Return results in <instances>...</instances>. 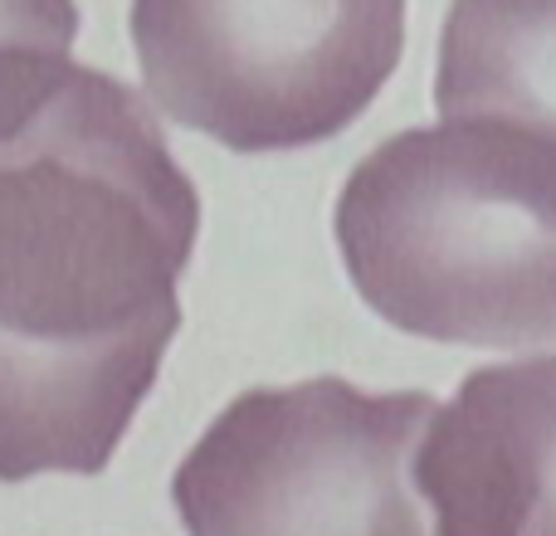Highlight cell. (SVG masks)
<instances>
[{
	"mask_svg": "<svg viewBox=\"0 0 556 536\" xmlns=\"http://www.w3.org/2000/svg\"><path fill=\"white\" fill-rule=\"evenodd\" d=\"M147 93L230 152H288L352 127L395 74L405 0H132Z\"/></svg>",
	"mask_w": 556,
	"mask_h": 536,
	"instance_id": "obj_4",
	"label": "cell"
},
{
	"mask_svg": "<svg viewBox=\"0 0 556 536\" xmlns=\"http://www.w3.org/2000/svg\"><path fill=\"white\" fill-rule=\"evenodd\" d=\"M74 35V0H0V98L64 64Z\"/></svg>",
	"mask_w": 556,
	"mask_h": 536,
	"instance_id": "obj_7",
	"label": "cell"
},
{
	"mask_svg": "<svg viewBox=\"0 0 556 536\" xmlns=\"http://www.w3.org/2000/svg\"><path fill=\"white\" fill-rule=\"evenodd\" d=\"M356 293L410 336L556 346V142L450 117L381 142L342 186Z\"/></svg>",
	"mask_w": 556,
	"mask_h": 536,
	"instance_id": "obj_2",
	"label": "cell"
},
{
	"mask_svg": "<svg viewBox=\"0 0 556 536\" xmlns=\"http://www.w3.org/2000/svg\"><path fill=\"white\" fill-rule=\"evenodd\" d=\"M434 536H556V356L483 366L415 449Z\"/></svg>",
	"mask_w": 556,
	"mask_h": 536,
	"instance_id": "obj_5",
	"label": "cell"
},
{
	"mask_svg": "<svg viewBox=\"0 0 556 536\" xmlns=\"http://www.w3.org/2000/svg\"><path fill=\"white\" fill-rule=\"evenodd\" d=\"M434 410L342 375L244 391L172 478L186 536H434L415 488Z\"/></svg>",
	"mask_w": 556,
	"mask_h": 536,
	"instance_id": "obj_3",
	"label": "cell"
},
{
	"mask_svg": "<svg viewBox=\"0 0 556 536\" xmlns=\"http://www.w3.org/2000/svg\"><path fill=\"white\" fill-rule=\"evenodd\" d=\"M434 103L444 117H498L556 142V0H454Z\"/></svg>",
	"mask_w": 556,
	"mask_h": 536,
	"instance_id": "obj_6",
	"label": "cell"
},
{
	"mask_svg": "<svg viewBox=\"0 0 556 536\" xmlns=\"http://www.w3.org/2000/svg\"><path fill=\"white\" fill-rule=\"evenodd\" d=\"M201 195L84 64L0 98V483L103 473L181 327Z\"/></svg>",
	"mask_w": 556,
	"mask_h": 536,
	"instance_id": "obj_1",
	"label": "cell"
}]
</instances>
